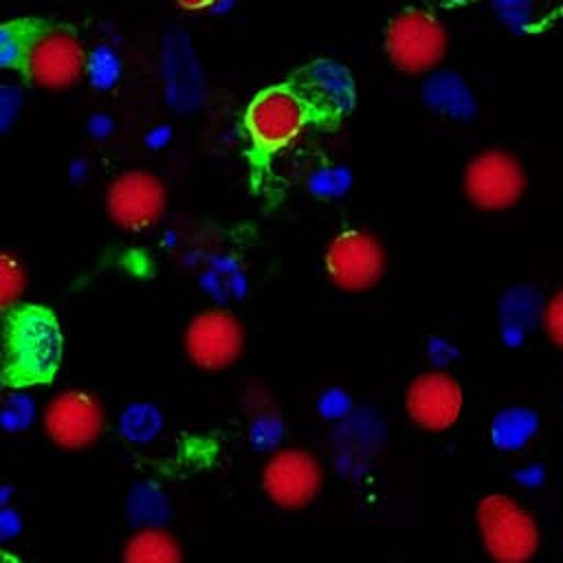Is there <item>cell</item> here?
Wrapping results in <instances>:
<instances>
[{"label":"cell","instance_id":"1","mask_svg":"<svg viewBox=\"0 0 563 563\" xmlns=\"http://www.w3.org/2000/svg\"><path fill=\"white\" fill-rule=\"evenodd\" d=\"M88 48L75 26L44 15L0 22V68L44 90L77 86L88 73Z\"/></svg>","mask_w":563,"mask_h":563},{"label":"cell","instance_id":"2","mask_svg":"<svg viewBox=\"0 0 563 563\" xmlns=\"http://www.w3.org/2000/svg\"><path fill=\"white\" fill-rule=\"evenodd\" d=\"M244 132L251 161L264 165L273 156L292 147L312 128L334 125L314 103L297 73L260 90L244 110Z\"/></svg>","mask_w":563,"mask_h":563},{"label":"cell","instance_id":"3","mask_svg":"<svg viewBox=\"0 0 563 563\" xmlns=\"http://www.w3.org/2000/svg\"><path fill=\"white\" fill-rule=\"evenodd\" d=\"M62 361V330L46 306L24 303L9 310L4 330V374L11 385L48 383Z\"/></svg>","mask_w":563,"mask_h":563},{"label":"cell","instance_id":"4","mask_svg":"<svg viewBox=\"0 0 563 563\" xmlns=\"http://www.w3.org/2000/svg\"><path fill=\"white\" fill-rule=\"evenodd\" d=\"M477 532L490 561L528 563L539 550V526L530 510L506 493H490L475 510Z\"/></svg>","mask_w":563,"mask_h":563},{"label":"cell","instance_id":"5","mask_svg":"<svg viewBox=\"0 0 563 563\" xmlns=\"http://www.w3.org/2000/svg\"><path fill=\"white\" fill-rule=\"evenodd\" d=\"M449 35L440 18L424 9H405L385 31L389 62L407 75H429L444 59Z\"/></svg>","mask_w":563,"mask_h":563},{"label":"cell","instance_id":"6","mask_svg":"<svg viewBox=\"0 0 563 563\" xmlns=\"http://www.w3.org/2000/svg\"><path fill=\"white\" fill-rule=\"evenodd\" d=\"M328 279L345 292L374 288L385 273V251L378 238L363 229L336 233L323 255Z\"/></svg>","mask_w":563,"mask_h":563},{"label":"cell","instance_id":"7","mask_svg":"<svg viewBox=\"0 0 563 563\" xmlns=\"http://www.w3.org/2000/svg\"><path fill=\"white\" fill-rule=\"evenodd\" d=\"M526 189V174L515 154L484 150L464 169V194L482 211H504L519 202Z\"/></svg>","mask_w":563,"mask_h":563},{"label":"cell","instance_id":"8","mask_svg":"<svg viewBox=\"0 0 563 563\" xmlns=\"http://www.w3.org/2000/svg\"><path fill=\"white\" fill-rule=\"evenodd\" d=\"M167 207V189L163 180L145 169L119 174L106 194L110 220L125 231H145L154 227Z\"/></svg>","mask_w":563,"mask_h":563},{"label":"cell","instance_id":"9","mask_svg":"<svg viewBox=\"0 0 563 563\" xmlns=\"http://www.w3.org/2000/svg\"><path fill=\"white\" fill-rule=\"evenodd\" d=\"M323 468L319 460L303 449H279L262 468V488L266 497L286 510L308 506L321 490Z\"/></svg>","mask_w":563,"mask_h":563},{"label":"cell","instance_id":"10","mask_svg":"<svg viewBox=\"0 0 563 563\" xmlns=\"http://www.w3.org/2000/svg\"><path fill=\"white\" fill-rule=\"evenodd\" d=\"M244 347V330L233 312L209 308L198 312L185 330L189 361L207 372H220L238 361Z\"/></svg>","mask_w":563,"mask_h":563},{"label":"cell","instance_id":"11","mask_svg":"<svg viewBox=\"0 0 563 563\" xmlns=\"http://www.w3.org/2000/svg\"><path fill=\"white\" fill-rule=\"evenodd\" d=\"M405 409L416 427L442 433L451 429L464 411L462 385L449 372L427 369L409 383Z\"/></svg>","mask_w":563,"mask_h":563},{"label":"cell","instance_id":"12","mask_svg":"<svg viewBox=\"0 0 563 563\" xmlns=\"http://www.w3.org/2000/svg\"><path fill=\"white\" fill-rule=\"evenodd\" d=\"M44 431L62 449H86L103 431V409L84 389L62 391L46 405Z\"/></svg>","mask_w":563,"mask_h":563},{"label":"cell","instance_id":"13","mask_svg":"<svg viewBox=\"0 0 563 563\" xmlns=\"http://www.w3.org/2000/svg\"><path fill=\"white\" fill-rule=\"evenodd\" d=\"M319 110L339 123L356 106V84L347 66L334 59H312L295 70Z\"/></svg>","mask_w":563,"mask_h":563},{"label":"cell","instance_id":"14","mask_svg":"<svg viewBox=\"0 0 563 563\" xmlns=\"http://www.w3.org/2000/svg\"><path fill=\"white\" fill-rule=\"evenodd\" d=\"M422 101L435 114L453 121H471L477 114V99L466 79L455 70H433L422 79Z\"/></svg>","mask_w":563,"mask_h":563},{"label":"cell","instance_id":"15","mask_svg":"<svg viewBox=\"0 0 563 563\" xmlns=\"http://www.w3.org/2000/svg\"><path fill=\"white\" fill-rule=\"evenodd\" d=\"M123 563H183V552L167 530L143 528L128 539Z\"/></svg>","mask_w":563,"mask_h":563},{"label":"cell","instance_id":"16","mask_svg":"<svg viewBox=\"0 0 563 563\" xmlns=\"http://www.w3.org/2000/svg\"><path fill=\"white\" fill-rule=\"evenodd\" d=\"M26 290L24 264L9 251H0V312L13 310Z\"/></svg>","mask_w":563,"mask_h":563},{"label":"cell","instance_id":"17","mask_svg":"<svg viewBox=\"0 0 563 563\" xmlns=\"http://www.w3.org/2000/svg\"><path fill=\"white\" fill-rule=\"evenodd\" d=\"M497 20L512 33H526L537 22L534 0H488Z\"/></svg>","mask_w":563,"mask_h":563},{"label":"cell","instance_id":"18","mask_svg":"<svg viewBox=\"0 0 563 563\" xmlns=\"http://www.w3.org/2000/svg\"><path fill=\"white\" fill-rule=\"evenodd\" d=\"M541 325L548 339L563 350V290H556L541 308Z\"/></svg>","mask_w":563,"mask_h":563},{"label":"cell","instance_id":"19","mask_svg":"<svg viewBox=\"0 0 563 563\" xmlns=\"http://www.w3.org/2000/svg\"><path fill=\"white\" fill-rule=\"evenodd\" d=\"M312 185H325L323 194L341 196L350 187V174L343 167H323L312 176Z\"/></svg>","mask_w":563,"mask_h":563},{"label":"cell","instance_id":"20","mask_svg":"<svg viewBox=\"0 0 563 563\" xmlns=\"http://www.w3.org/2000/svg\"><path fill=\"white\" fill-rule=\"evenodd\" d=\"M176 7H180L183 11H189V13H200V11H211V9H218L224 0H174Z\"/></svg>","mask_w":563,"mask_h":563}]
</instances>
